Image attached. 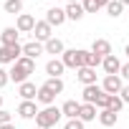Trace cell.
Here are the masks:
<instances>
[{
  "label": "cell",
  "instance_id": "7a4b0ae2",
  "mask_svg": "<svg viewBox=\"0 0 129 129\" xmlns=\"http://www.w3.org/2000/svg\"><path fill=\"white\" fill-rule=\"evenodd\" d=\"M61 109L58 106H43V109H38V114H36V126L38 129H51V126H56L58 121H61Z\"/></svg>",
  "mask_w": 129,
  "mask_h": 129
},
{
  "label": "cell",
  "instance_id": "4316f807",
  "mask_svg": "<svg viewBox=\"0 0 129 129\" xmlns=\"http://www.w3.org/2000/svg\"><path fill=\"white\" fill-rule=\"evenodd\" d=\"M106 13H109L111 18H119V15L124 13V5L119 3V0H109V5H106Z\"/></svg>",
  "mask_w": 129,
  "mask_h": 129
},
{
  "label": "cell",
  "instance_id": "3957f363",
  "mask_svg": "<svg viewBox=\"0 0 129 129\" xmlns=\"http://www.w3.org/2000/svg\"><path fill=\"white\" fill-rule=\"evenodd\" d=\"M84 58H86V51L84 48H69L61 53V63L66 69H81L84 66Z\"/></svg>",
  "mask_w": 129,
  "mask_h": 129
},
{
  "label": "cell",
  "instance_id": "f1b7e54d",
  "mask_svg": "<svg viewBox=\"0 0 129 129\" xmlns=\"http://www.w3.org/2000/svg\"><path fill=\"white\" fill-rule=\"evenodd\" d=\"M94 106H96L99 111H101V109H106V106H109V94H106V91H101V94H99V99L94 101Z\"/></svg>",
  "mask_w": 129,
  "mask_h": 129
},
{
  "label": "cell",
  "instance_id": "277c9868",
  "mask_svg": "<svg viewBox=\"0 0 129 129\" xmlns=\"http://www.w3.org/2000/svg\"><path fill=\"white\" fill-rule=\"evenodd\" d=\"M20 56H23L20 43H15V46H0V63H15Z\"/></svg>",
  "mask_w": 129,
  "mask_h": 129
},
{
  "label": "cell",
  "instance_id": "7402d4cb",
  "mask_svg": "<svg viewBox=\"0 0 129 129\" xmlns=\"http://www.w3.org/2000/svg\"><path fill=\"white\" fill-rule=\"evenodd\" d=\"M96 119H99L101 126H114L116 119H119V114H114V111H109V109H101V111L96 114Z\"/></svg>",
  "mask_w": 129,
  "mask_h": 129
},
{
  "label": "cell",
  "instance_id": "8992f818",
  "mask_svg": "<svg viewBox=\"0 0 129 129\" xmlns=\"http://www.w3.org/2000/svg\"><path fill=\"white\" fill-rule=\"evenodd\" d=\"M101 69L106 71V76H116L119 69H121V61L116 58V53H109V56L101 58Z\"/></svg>",
  "mask_w": 129,
  "mask_h": 129
},
{
  "label": "cell",
  "instance_id": "e0dca14e",
  "mask_svg": "<svg viewBox=\"0 0 129 129\" xmlns=\"http://www.w3.org/2000/svg\"><path fill=\"white\" fill-rule=\"evenodd\" d=\"M18 30L13 28V25H8V28H3V33H0V46H15L18 43Z\"/></svg>",
  "mask_w": 129,
  "mask_h": 129
},
{
  "label": "cell",
  "instance_id": "6da1fadb",
  "mask_svg": "<svg viewBox=\"0 0 129 129\" xmlns=\"http://www.w3.org/2000/svg\"><path fill=\"white\" fill-rule=\"evenodd\" d=\"M36 71V61H30V58H25V56H20L15 63H13V69L8 71V79L10 81H15V84H23V81H28V76Z\"/></svg>",
  "mask_w": 129,
  "mask_h": 129
},
{
  "label": "cell",
  "instance_id": "836d02e7",
  "mask_svg": "<svg viewBox=\"0 0 129 129\" xmlns=\"http://www.w3.org/2000/svg\"><path fill=\"white\" fill-rule=\"evenodd\" d=\"M8 81H10V79H8V71H5V69H0V89H3Z\"/></svg>",
  "mask_w": 129,
  "mask_h": 129
},
{
  "label": "cell",
  "instance_id": "f35d334b",
  "mask_svg": "<svg viewBox=\"0 0 129 129\" xmlns=\"http://www.w3.org/2000/svg\"><path fill=\"white\" fill-rule=\"evenodd\" d=\"M119 3H121V5H129V0H119Z\"/></svg>",
  "mask_w": 129,
  "mask_h": 129
},
{
  "label": "cell",
  "instance_id": "cb8c5ba5",
  "mask_svg": "<svg viewBox=\"0 0 129 129\" xmlns=\"http://www.w3.org/2000/svg\"><path fill=\"white\" fill-rule=\"evenodd\" d=\"M43 86H46V89H51V91H53L56 96H58V94H61L63 89H66V84H63V79H51V76L46 79V84H43Z\"/></svg>",
  "mask_w": 129,
  "mask_h": 129
},
{
  "label": "cell",
  "instance_id": "52a82bcc",
  "mask_svg": "<svg viewBox=\"0 0 129 129\" xmlns=\"http://www.w3.org/2000/svg\"><path fill=\"white\" fill-rule=\"evenodd\" d=\"M33 33H36V41H38V43H46L48 38H53V36H51V33H53V28H51L46 20H36Z\"/></svg>",
  "mask_w": 129,
  "mask_h": 129
},
{
  "label": "cell",
  "instance_id": "f546056e",
  "mask_svg": "<svg viewBox=\"0 0 129 129\" xmlns=\"http://www.w3.org/2000/svg\"><path fill=\"white\" fill-rule=\"evenodd\" d=\"M81 8H84V13H96V10H99V8H96V0H84Z\"/></svg>",
  "mask_w": 129,
  "mask_h": 129
},
{
  "label": "cell",
  "instance_id": "8fae6325",
  "mask_svg": "<svg viewBox=\"0 0 129 129\" xmlns=\"http://www.w3.org/2000/svg\"><path fill=\"white\" fill-rule=\"evenodd\" d=\"M63 51H66V48H63V41H61V38H48V41L43 43V53H51L53 58L61 56Z\"/></svg>",
  "mask_w": 129,
  "mask_h": 129
},
{
  "label": "cell",
  "instance_id": "9c48e42d",
  "mask_svg": "<svg viewBox=\"0 0 129 129\" xmlns=\"http://www.w3.org/2000/svg\"><path fill=\"white\" fill-rule=\"evenodd\" d=\"M33 25H36V18L28 15V13H20L18 20H15V30L18 33H33Z\"/></svg>",
  "mask_w": 129,
  "mask_h": 129
},
{
  "label": "cell",
  "instance_id": "484cf974",
  "mask_svg": "<svg viewBox=\"0 0 129 129\" xmlns=\"http://www.w3.org/2000/svg\"><path fill=\"white\" fill-rule=\"evenodd\" d=\"M84 66H86V69H99V66H101V56H96V53L86 51V58H84Z\"/></svg>",
  "mask_w": 129,
  "mask_h": 129
},
{
  "label": "cell",
  "instance_id": "5bb4252c",
  "mask_svg": "<svg viewBox=\"0 0 129 129\" xmlns=\"http://www.w3.org/2000/svg\"><path fill=\"white\" fill-rule=\"evenodd\" d=\"M104 89L101 86H96V84H91V86H84V91H81V104H94L96 99H99V94H101Z\"/></svg>",
  "mask_w": 129,
  "mask_h": 129
},
{
  "label": "cell",
  "instance_id": "d6a6232c",
  "mask_svg": "<svg viewBox=\"0 0 129 129\" xmlns=\"http://www.w3.org/2000/svg\"><path fill=\"white\" fill-rule=\"evenodd\" d=\"M3 124H10V111L0 109V126H3Z\"/></svg>",
  "mask_w": 129,
  "mask_h": 129
},
{
  "label": "cell",
  "instance_id": "74e56055",
  "mask_svg": "<svg viewBox=\"0 0 129 129\" xmlns=\"http://www.w3.org/2000/svg\"><path fill=\"white\" fill-rule=\"evenodd\" d=\"M124 53H126V58H129V43H126V46H124Z\"/></svg>",
  "mask_w": 129,
  "mask_h": 129
},
{
  "label": "cell",
  "instance_id": "8d00e7d4",
  "mask_svg": "<svg viewBox=\"0 0 129 129\" xmlns=\"http://www.w3.org/2000/svg\"><path fill=\"white\" fill-rule=\"evenodd\" d=\"M0 129H15V126H13V121H10V124H3Z\"/></svg>",
  "mask_w": 129,
  "mask_h": 129
},
{
  "label": "cell",
  "instance_id": "603a6c76",
  "mask_svg": "<svg viewBox=\"0 0 129 129\" xmlns=\"http://www.w3.org/2000/svg\"><path fill=\"white\" fill-rule=\"evenodd\" d=\"M79 119H81L84 124H86V121H94V119H96V106H94V104H81Z\"/></svg>",
  "mask_w": 129,
  "mask_h": 129
},
{
  "label": "cell",
  "instance_id": "ffe728a7",
  "mask_svg": "<svg viewBox=\"0 0 129 129\" xmlns=\"http://www.w3.org/2000/svg\"><path fill=\"white\" fill-rule=\"evenodd\" d=\"M36 101H38V104H43V106H53V101H56V94H53L51 89H46V86H38Z\"/></svg>",
  "mask_w": 129,
  "mask_h": 129
},
{
  "label": "cell",
  "instance_id": "1f68e13d",
  "mask_svg": "<svg viewBox=\"0 0 129 129\" xmlns=\"http://www.w3.org/2000/svg\"><path fill=\"white\" fill-rule=\"evenodd\" d=\"M116 96H119V99H121L124 104H129V84H126V86H121V91H119Z\"/></svg>",
  "mask_w": 129,
  "mask_h": 129
},
{
  "label": "cell",
  "instance_id": "30bf717a",
  "mask_svg": "<svg viewBox=\"0 0 129 129\" xmlns=\"http://www.w3.org/2000/svg\"><path fill=\"white\" fill-rule=\"evenodd\" d=\"M20 51H23V56H25V58L36 61V58L43 53V43H38V41H28V43H23V46H20Z\"/></svg>",
  "mask_w": 129,
  "mask_h": 129
},
{
  "label": "cell",
  "instance_id": "2e32d148",
  "mask_svg": "<svg viewBox=\"0 0 129 129\" xmlns=\"http://www.w3.org/2000/svg\"><path fill=\"white\" fill-rule=\"evenodd\" d=\"M63 71H66V66L61 63V58H51V61L46 63V74H48L51 79H61Z\"/></svg>",
  "mask_w": 129,
  "mask_h": 129
},
{
  "label": "cell",
  "instance_id": "9a60e30c",
  "mask_svg": "<svg viewBox=\"0 0 129 129\" xmlns=\"http://www.w3.org/2000/svg\"><path fill=\"white\" fill-rule=\"evenodd\" d=\"M18 114H20V119H36V114H38L36 101H20L18 104Z\"/></svg>",
  "mask_w": 129,
  "mask_h": 129
},
{
  "label": "cell",
  "instance_id": "e575fe53",
  "mask_svg": "<svg viewBox=\"0 0 129 129\" xmlns=\"http://www.w3.org/2000/svg\"><path fill=\"white\" fill-rule=\"evenodd\" d=\"M119 76H124L129 81V63H121V69H119Z\"/></svg>",
  "mask_w": 129,
  "mask_h": 129
},
{
  "label": "cell",
  "instance_id": "ac0fdd59",
  "mask_svg": "<svg viewBox=\"0 0 129 129\" xmlns=\"http://www.w3.org/2000/svg\"><path fill=\"white\" fill-rule=\"evenodd\" d=\"M63 13H66V20H81L86 13L81 8V3H69L66 8H63Z\"/></svg>",
  "mask_w": 129,
  "mask_h": 129
},
{
  "label": "cell",
  "instance_id": "5b68a950",
  "mask_svg": "<svg viewBox=\"0 0 129 129\" xmlns=\"http://www.w3.org/2000/svg\"><path fill=\"white\" fill-rule=\"evenodd\" d=\"M121 86H124V84H121V76H119V74H116V76H104V81H101V89H104L109 96H116V94L121 91Z\"/></svg>",
  "mask_w": 129,
  "mask_h": 129
},
{
  "label": "cell",
  "instance_id": "4dcf8cb0",
  "mask_svg": "<svg viewBox=\"0 0 129 129\" xmlns=\"http://www.w3.org/2000/svg\"><path fill=\"white\" fill-rule=\"evenodd\" d=\"M63 129H84V121L81 119H69L66 124H63Z\"/></svg>",
  "mask_w": 129,
  "mask_h": 129
},
{
  "label": "cell",
  "instance_id": "60d3db41",
  "mask_svg": "<svg viewBox=\"0 0 129 129\" xmlns=\"http://www.w3.org/2000/svg\"><path fill=\"white\" fill-rule=\"evenodd\" d=\"M66 3H81V0H66Z\"/></svg>",
  "mask_w": 129,
  "mask_h": 129
},
{
  "label": "cell",
  "instance_id": "d6986e66",
  "mask_svg": "<svg viewBox=\"0 0 129 129\" xmlns=\"http://www.w3.org/2000/svg\"><path fill=\"white\" fill-rule=\"evenodd\" d=\"M91 53H96V56H101V58H104V56H109V53H111V43H109L106 38H96V41L91 43Z\"/></svg>",
  "mask_w": 129,
  "mask_h": 129
},
{
  "label": "cell",
  "instance_id": "d590c367",
  "mask_svg": "<svg viewBox=\"0 0 129 129\" xmlns=\"http://www.w3.org/2000/svg\"><path fill=\"white\" fill-rule=\"evenodd\" d=\"M109 5V0H96V8H106Z\"/></svg>",
  "mask_w": 129,
  "mask_h": 129
},
{
  "label": "cell",
  "instance_id": "ab89813d",
  "mask_svg": "<svg viewBox=\"0 0 129 129\" xmlns=\"http://www.w3.org/2000/svg\"><path fill=\"white\" fill-rule=\"evenodd\" d=\"M0 109H3V94H0Z\"/></svg>",
  "mask_w": 129,
  "mask_h": 129
},
{
  "label": "cell",
  "instance_id": "4fadbf2b",
  "mask_svg": "<svg viewBox=\"0 0 129 129\" xmlns=\"http://www.w3.org/2000/svg\"><path fill=\"white\" fill-rule=\"evenodd\" d=\"M18 94H20V99H23V101H36V94H38V89H36V84H30V81H23V84H18Z\"/></svg>",
  "mask_w": 129,
  "mask_h": 129
},
{
  "label": "cell",
  "instance_id": "7c38bea8",
  "mask_svg": "<svg viewBox=\"0 0 129 129\" xmlns=\"http://www.w3.org/2000/svg\"><path fill=\"white\" fill-rule=\"evenodd\" d=\"M76 79H79L84 86H91V84H96V69L81 66V69H76Z\"/></svg>",
  "mask_w": 129,
  "mask_h": 129
},
{
  "label": "cell",
  "instance_id": "b9f144b4",
  "mask_svg": "<svg viewBox=\"0 0 129 129\" xmlns=\"http://www.w3.org/2000/svg\"><path fill=\"white\" fill-rule=\"evenodd\" d=\"M33 129H38V126H33Z\"/></svg>",
  "mask_w": 129,
  "mask_h": 129
},
{
  "label": "cell",
  "instance_id": "ba28073f",
  "mask_svg": "<svg viewBox=\"0 0 129 129\" xmlns=\"http://www.w3.org/2000/svg\"><path fill=\"white\" fill-rule=\"evenodd\" d=\"M46 23L53 28V25H63L66 23V13H63V8H48L46 10Z\"/></svg>",
  "mask_w": 129,
  "mask_h": 129
},
{
  "label": "cell",
  "instance_id": "83f0119b",
  "mask_svg": "<svg viewBox=\"0 0 129 129\" xmlns=\"http://www.w3.org/2000/svg\"><path fill=\"white\" fill-rule=\"evenodd\" d=\"M109 111H114V114H119L121 109H124V101L119 99V96H109V106H106Z\"/></svg>",
  "mask_w": 129,
  "mask_h": 129
},
{
  "label": "cell",
  "instance_id": "d4e9b609",
  "mask_svg": "<svg viewBox=\"0 0 129 129\" xmlns=\"http://www.w3.org/2000/svg\"><path fill=\"white\" fill-rule=\"evenodd\" d=\"M5 13H10V15H20L23 13V0H5Z\"/></svg>",
  "mask_w": 129,
  "mask_h": 129
},
{
  "label": "cell",
  "instance_id": "44dd1931",
  "mask_svg": "<svg viewBox=\"0 0 129 129\" xmlns=\"http://www.w3.org/2000/svg\"><path fill=\"white\" fill-rule=\"evenodd\" d=\"M79 109H81V101L69 99L66 104L61 106V114H63V116H69V119H79Z\"/></svg>",
  "mask_w": 129,
  "mask_h": 129
}]
</instances>
